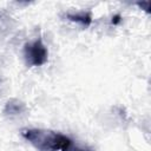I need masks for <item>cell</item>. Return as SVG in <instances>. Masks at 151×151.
Listing matches in <instances>:
<instances>
[{"label": "cell", "instance_id": "obj_1", "mask_svg": "<svg viewBox=\"0 0 151 151\" xmlns=\"http://www.w3.org/2000/svg\"><path fill=\"white\" fill-rule=\"evenodd\" d=\"M22 137L38 151H68L73 140L57 131L46 129H25Z\"/></svg>", "mask_w": 151, "mask_h": 151}, {"label": "cell", "instance_id": "obj_2", "mask_svg": "<svg viewBox=\"0 0 151 151\" xmlns=\"http://www.w3.org/2000/svg\"><path fill=\"white\" fill-rule=\"evenodd\" d=\"M24 58L28 66H41L47 63L48 50L40 39L25 44Z\"/></svg>", "mask_w": 151, "mask_h": 151}, {"label": "cell", "instance_id": "obj_3", "mask_svg": "<svg viewBox=\"0 0 151 151\" xmlns=\"http://www.w3.org/2000/svg\"><path fill=\"white\" fill-rule=\"evenodd\" d=\"M66 18L70 21L77 22L80 26L88 27L92 24V13L90 11H77V12H68L66 13Z\"/></svg>", "mask_w": 151, "mask_h": 151}, {"label": "cell", "instance_id": "obj_4", "mask_svg": "<svg viewBox=\"0 0 151 151\" xmlns=\"http://www.w3.org/2000/svg\"><path fill=\"white\" fill-rule=\"evenodd\" d=\"M26 111V106L19 99H9L4 107V113L7 116H18Z\"/></svg>", "mask_w": 151, "mask_h": 151}, {"label": "cell", "instance_id": "obj_5", "mask_svg": "<svg viewBox=\"0 0 151 151\" xmlns=\"http://www.w3.org/2000/svg\"><path fill=\"white\" fill-rule=\"evenodd\" d=\"M68 151H93L91 147L88 146H83V145H78V144H74L71 146V149Z\"/></svg>", "mask_w": 151, "mask_h": 151}]
</instances>
